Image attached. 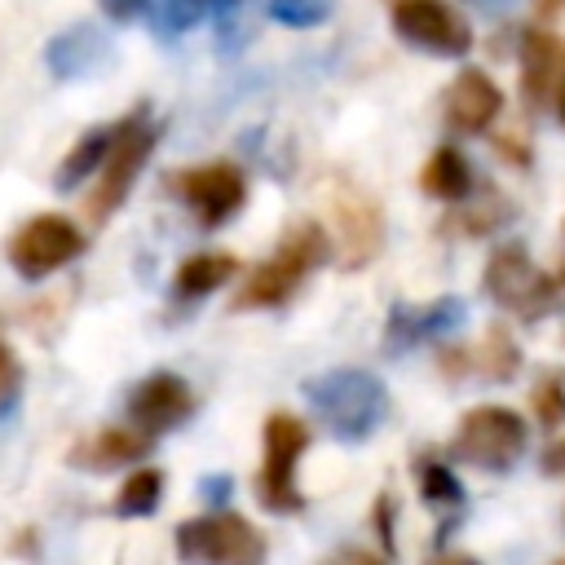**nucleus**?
<instances>
[{
  "mask_svg": "<svg viewBox=\"0 0 565 565\" xmlns=\"http://www.w3.org/2000/svg\"><path fill=\"white\" fill-rule=\"evenodd\" d=\"M499 106H503L499 84L486 71H477V66L472 71H459L455 84L446 88V124L455 132H481V128H490V119L499 115Z\"/></svg>",
  "mask_w": 565,
  "mask_h": 565,
  "instance_id": "obj_14",
  "label": "nucleus"
},
{
  "mask_svg": "<svg viewBox=\"0 0 565 565\" xmlns=\"http://www.w3.org/2000/svg\"><path fill=\"white\" fill-rule=\"evenodd\" d=\"M305 446H309V428L296 415L274 411L265 419V463H260L256 490H260V503L269 512H300L305 508V499L296 490V459L305 455Z\"/></svg>",
  "mask_w": 565,
  "mask_h": 565,
  "instance_id": "obj_7",
  "label": "nucleus"
},
{
  "mask_svg": "<svg viewBox=\"0 0 565 565\" xmlns=\"http://www.w3.org/2000/svg\"><path fill=\"white\" fill-rule=\"evenodd\" d=\"M472 4H481V9H503V4H512V0H472Z\"/></svg>",
  "mask_w": 565,
  "mask_h": 565,
  "instance_id": "obj_33",
  "label": "nucleus"
},
{
  "mask_svg": "<svg viewBox=\"0 0 565 565\" xmlns=\"http://www.w3.org/2000/svg\"><path fill=\"white\" fill-rule=\"evenodd\" d=\"M335 0H269V18H278L282 26H318L331 18Z\"/></svg>",
  "mask_w": 565,
  "mask_h": 565,
  "instance_id": "obj_25",
  "label": "nucleus"
},
{
  "mask_svg": "<svg viewBox=\"0 0 565 565\" xmlns=\"http://www.w3.org/2000/svg\"><path fill=\"white\" fill-rule=\"evenodd\" d=\"M556 278L565 282V225H561V265H556Z\"/></svg>",
  "mask_w": 565,
  "mask_h": 565,
  "instance_id": "obj_32",
  "label": "nucleus"
},
{
  "mask_svg": "<svg viewBox=\"0 0 565 565\" xmlns=\"http://www.w3.org/2000/svg\"><path fill=\"white\" fill-rule=\"evenodd\" d=\"M18 384H22V366L18 358L9 353V344L0 340V406H9L18 397Z\"/></svg>",
  "mask_w": 565,
  "mask_h": 565,
  "instance_id": "obj_27",
  "label": "nucleus"
},
{
  "mask_svg": "<svg viewBox=\"0 0 565 565\" xmlns=\"http://www.w3.org/2000/svg\"><path fill=\"white\" fill-rule=\"evenodd\" d=\"M313 411L322 415V424L340 437V441H362L380 428V419L388 415V393L371 371L358 366H340L327 375H313L305 384Z\"/></svg>",
  "mask_w": 565,
  "mask_h": 565,
  "instance_id": "obj_2",
  "label": "nucleus"
},
{
  "mask_svg": "<svg viewBox=\"0 0 565 565\" xmlns=\"http://www.w3.org/2000/svg\"><path fill=\"white\" fill-rule=\"evenodd\" d=\"M238 274V260L230 252H199L190 260H181L177 269V291L181 296H207L216 287H225Z\"/></svg>",
  "mask_w": 565,
  "mask_h": 565,
  "instance_id": "obj_21",
  "label": "nucleus"
},
{
  "mask_svg": "<svg viewBox=\"0 0 565 565\" xmlns=\"http://www.w3.org/2000/svg\"><path fill=\"white\" fill-rule=\"evenodd\" d=\"M419 185H424V194H433L441 203H459L472 194V168L455 146H437L419 172Z\"/></svg>",
  "mask_w": 565,
  "mask_h": 565,
  "instance_id": "obj_19",
  "label": "nucleus"
},
{
  "mask_svg": "<svg viewBox=\"0 0 565 565\" xmlns=\"http://www.w3.org/2000/svg\"><path fill=\"white\" fill-rule=\"evenodd\" d=\"M327 207H331L335 238H340V265H344V269H362L366 260H375V252H380V243H384L380 203H375L362 185L340 181V185L331 190Z\"/></svg>",
  "mask_w": 565,
  "mask_h": 565,
  "instance_id": "obj_9",
  "label": "nucleus"
},
{
  "mask_svg": "<svg viewBox=\"0 0 565 565\" xmlns=\"http://www.w3.org/2000/svg\"><path fill=\"white\" fill-rule=\"evenodd\" d=\"M450 450L472 463V468H486V472H503L521 459L525 450V419L512 411V406H472L463 419H459V433L450 441Z\"/></svg>",
  "mask_w": 565,
  "mask_h": 565,
  "instance_id": "obj_6",
  "label": "nucleus"
},
{
  "mask_svg": "<svg viewBox=\"0 0 565 565\" xmlns=\"http://www.w3.org/2000/svg\"><path fill=\"white\" fill-rule=\"evenodd\" d=\"M393 31L415 44V49H428L437 57H459L472 49V31L468 22L446 9L441 0H397L393 9Z\"/></svg>",
  "mask_w": 565,
  "mask_h": 565,
  "instance_id": "obj_10",
  "label": "nucleus"
},
{
  "mask_svg": "<svg viewBox=\"0 0 565 565\" xmlns=\"http://www.w3.org/2000/svg\"><path fill=\"white\" fill-rule=\"evenodd\" d=\"M44 62L57 79H79V75H93L102 62H106V40L93 22H75L66 31H57L49 44H44Z\"/></svg>",
  "mask_w": 565,
  "mask_h": 565,
  "instance_id": "obj_18",
  "label": "nucleus"
},
{
  "mask_svg": "<svg viewBox=\"0 0 565 565\" xmlns=\"http://www.w3.org/2000/svg\"><path fill=\"white\" fill-rule=\"evenodd\" d=\"M543 468H547V472H556V477H565V437L543 455Z\"/></svg>",
  "mask_w": 565,
  "mask_h": 565,
  "instance_id": "obj_29",
  "label": "nucleus"
},
{
  "mask_svg": "<svg viewBox=\"0 0 565 565\" xmlns=\"http://www.w3.org/2000/svg\"><path fill=\"white\" fill-rule=\"evenodd\" d=\"M459 318H463V300H455V296H441V300H428V305H397L393 318H388L384 344L406 349V344L433 340V335L459 327Z\"/></svg>",
  "mask_w": 565,
  "mask_h": 565,
  "instance_id": "obj_17",
  "label": "nucleus"
},
{
  "mask_svg": "<svg viewBox=\"0 0 565 565\" xmlns=\"http://www.w3.org/2000/svg\"><path fill=\"white\" fill-rule=\"evenodd\" d=\"M115 132H119V124H110V128H88V132L71 146V154L57 163L53 185H57V190H71V185H79L88 172H102V163H106V154H110V146H115Z\"/></svg>",
  "mask_w": 565,
  "mask_h": 565,
  "instance_id": "obj_20",
  "label": "nucleus"
},
{
  "mask_svg": "<svg viewBox=\"0 0 565 565\" xmlns=\"http://www.w3.org/2000/svg\"><path fill=\"white\" fill-rule=\"evenodd\" d=\"M327 565H335V561H327Z\"/></svg>",
  "mask_w": 565,
  "mask_h": 565,
  "instance_id": "obj_35",
  "label": "nucleus"
},
{
  "mask_svg": "<svg viewBox=\"0 0 565 565\" xmlns=\"http://www.w3.org/2000/svg\"><path fill=\"white\" fill-rule=\"evenodd\" d=\"M247 0H163L159 4V35H177L190 31L194 22L212 18V13H234Z\"/></svg>",
  "mask_w": 565,
  "mask_h": 565,
  "instance_id": "obj_23",
  "label": "nucleus"
},
{
  "mask_svg": "<svg viewBox=\"0 0 565 565\" xmlns=\"http://www.w3.org/2000/svg\"><path fill=\"white\" fill-rule=\"evenodd\" d=\"M441 375L463 380V375H481V380H512L521 371V349L503 327H490L477 344L468 349H441L437 358Z\"/></svg>",
  "mask_w": 565,
  "mask_h": 565,
  "instance_id": "obj_13",
  "label": "nucleus"
},
{
  "mask_svg": "<svg viewBox=\"0 0 565 565\" xmlns=\"http://www.w3.org/2000/svg\"><path fill=\"white\" fill-rule=\"evenodd\" d=\"M172 543L185 565H265L269 556L265 534L238 512H207L181 521Z\"/></svg>",
  "mask_w": 565,
  "mask_h": 565,
  "instance_id": "obj_3",
  "label": "nucleus"
},
{
  "mask_svg": "<svg viewBox=\"0 0 565 565\" xmlns=\"http://www.w3.org/2000/svg\"><path fill=\"white\" fill-rule=\"evenodd\" d=\"M79 252H84V234H79L66 216H53V212L31 216V221L9 238V260H13V269H18L22 278H31V282L57 274V269L71 265Z\"/></svg>",
  "mask_w": 565,
  "mask_h": 565,
  "instance_id": "obj_8",
  "label": "nucleus"
},
{
  "mask_svg": "<svg viewBox=\"0 0 565 565\" xmlns=\"http://www.w3.org/2000/svg\"><path fill=\"white\" fill-rule=\"evenodd\" d=\"M322 260H327V234H322L313 221H296V225L282 234V243L274 247V256L260 260V265L247 274V282H243L238 296L230 300V309H278V305H287V300L300 291V282H305Z\"/></svg>",
  "mask_w": 565,
  "mask_h": 565,
  "instance_id": "obj_1",
  "label": "nucleus"
},
{
  "mask_svg": "<svg viewBox=\"0 0 565 565\" xmlns=\"http://www.w3.org/2000/svg\"><path fill=\"white\" fill-rule=\"evenodd\" d=\"M534 411H539V419H543L547 428L565 419V375H561V371H547V375L534 384Z\"/></svg>",
  "mask_w": 565,
  "mask_h": 565,
  "instance_id": "obj_26",
  "label": "nucleus"
},
{
  "mask_svg": "<svg viewBox=\"0 0 565 565\" xmlns=\"http://www.w3.org/2000/svg\"><path fill=\"white\" fill-rule=\"evenodd\" d=\"M556 115H561V124H565V84H561V93H556Z\"/></svg>",
  "mask_w": 565,
  "mask_h": 565,
  "instance_id": "obj_34",
  "label": "nucleus"
},
{
  "mask_svg": "<svg viewBox=\"0 0 565 565\" xmlns=\"http://www.w3.org/2000/svg\"><path fill=\"white\" fill-rule=\"evenodd\" d=\"M565 84V44L547 31H530L521 40V93L525 102L539 110L547 106L552 93H561Z\"/></svg>",
  "mask_w": 565,
  "mask_h": 565,
  "instance_id": "obj_16",
  "label": "nucleus"
},
{
  "mask_svg": "<svg viewBox=\"0 0 565 565\" xmlns=\"http://www.w3.org/2000/svg\"><path fill=\"white\" fill-rule=\"evenodd\" d=\"M150 0H97V9L110 18V22H132Z\"/></svg>",
  "mask_w": 565,
  "mask_h": 565,
  "instance_id": "obj_28",
  "label": "nucleus"
},
{
  "mask_svg": "<svg viewBox=\"0 0 565 565\" xmlns=\"http://www.w3.org/2000/svg\"><path fill=\"white\" fill-rule=\"evenodd\" d=\"M486 296L516 313L521 322H539L547 309H556L561 300V278L543 274L525 247H494L490 260H486Z\"/></svg>",
  "mask_w": 565,
  "mask_h": 565,
  "instance_id": "obj_4",
  "label": "nucleus"
},
{
  "mask_svg": "<svg viewBox=\"0 0 565 565\" xmlns=\"http://www.w3.org/2000/svg\"><path fill=\"white\" fill-rule=\"evenodd\" d=\"M150 455V433H141L137 424H115V428H97L88 433L75 450H71V463L84 468V472H110V468H124V463H137Z\"/></svg>",
  "mask_w": 565,
  "mask_h": 565,
  "instance_id": "obj_15",
  "label": "nucleus"
},
{
  "mask_svg": "<svg viewBox=\"0 0 565 565\" xmlns=\"http://www.w3.org/2000/svg\"><path fill=\"white\" fill-rule=\"evenodd\" d=\"M419 494L433 503V508H455L463 499V486L455 481V472L437 459H424L419 463Z\"/></svg>",
  "mask_w": 565,
  "mask_h": 565,
  "instance_id": "obj_24",
  "label": "nucleus"
},
{
  "mask_svg": "<svg viewBox=\"0 0 565 565\" xmlns=\"http://www.w3.org/2000/svg\"><path fill=\"white\" fill-rule=\"evenodd\" d=\"M163 499V472L159 468H137L119 494H115V516H150Z\"/></svg>",
  "mask_w": 565,
  "mask_h": 565,
  "instance_id": "obj_22",
  "label": "nucleus"
},
{
  "mask_svg": "<svg viewBox=\"0 0 565 565\" xmlns=\"http://www.w3.org/2000/svg\"><path fill=\"white\" fill-rule=\"evenodd\" d=\"M433 565H481V561H472V556H463V552H450V556H437Z\"/></svg>",
  "mask_w": 565,
  "mask_h": 565,
  "instance_id": "obj_31",
  "label": "nucleus"
},
{
  "mask_svg": "<svg viewBox=\"0 0 565 565\" xmlns=\"http://www.w3.org/2000/svg\"><path fill=\"white\" fill-rule=\"evenodd\" d=\"M154 137H159V128L146 124V110H132L128 119H119L115 146H110V154H106V163H102V172H97V190H93L88 203H84V212H88L93 225H102V221H110V216L119 212V203L128 199V190H132L141 163H146L150 150H154Z\"/></svg>",
  "mask_w": 565,
  "mask_h": 565,
  "instance_id": "obj_5",
  "label": "nucleus"
},
{
  "mask_svg": "<svg viewBox=\"0 0 565 565\" xmlns=\"http://www.w3.org/2000/svg\"><path fill=\"white\" fill-rule=\"evenodd\" d=\"M190 411H194V393H190V384L181 380V375H172V371H154V375H146L137 388H132V397H128V419L141 428V433H168V428H177V424H185L190 419Z\"/></svg>",
  "mask_w": 565,
  "mask_h": 565,
  "instance_id": "obj_12",
  "label": "nucleus"
},
{
  "mask_svg": "<svg viewBox=\"0 0 565 565\" xmlns=\"http://www.w3.org/2000/svg\"><path fill=\"white\" fill-rule=\"evenodd\" d=\"M335 565H384V561H380V556H371V552H358V547H353V552H340V556H335Z\"/></svg>",
  "mask_w": 565,
  "mask_h": 565,
  "instance_id": "obj_30",
  "label": "nucleus"
},
{
  "mask_svg": "<svg viewBox=\"0 0 565 565\" xmlns=\"http://www.w3.org/2000/svg\"><path fill=\"white\" fill-rule=\"evenodd\" d=\"M203 225H221L230 221L243 199H247V177L234 168V163H203V168H185L168 181Z\"/></svg>",
  "mask_w": 565,
  "mask_h": 565,
  "instance_id": "obj_11",
  "label": "nucleus"
}]
</instances>
